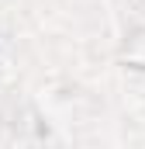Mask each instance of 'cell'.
<instances>
[{"label":"cell","instance_id":"1","mask_svg":"<svg viewBox=\"0 0 145 149\" xmlns=\"http://www.w3.org/2000/svg\"><path fill=\"white\" fill-rule=\"evenodd\" d=\"M124 59H128L131 66L145 70V28H142V31H135V35L128 38V45H124Z\"/></svg>","mask_w":145,"mask_h":149}]
</instances>
